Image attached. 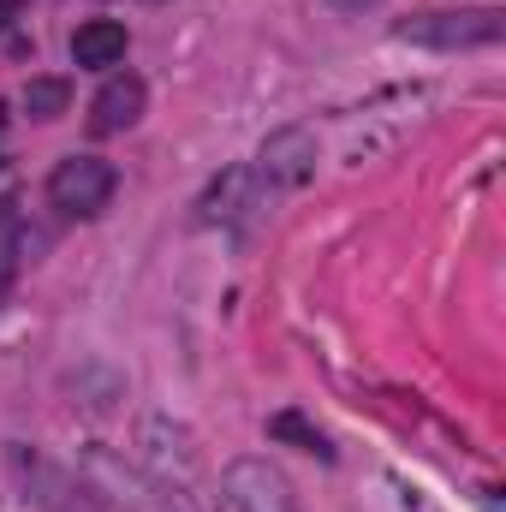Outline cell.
I'll return each instance as SVG.
<instances>
[{"instance_id": "obj_9", "label": "cell", "mask_w": 506, "mask_h": 512, "mask_svg": "<svg viewBox=\"0 0 506 512\" xmlns=\"http://www.w3.org/2000/svg\"><path fill=\"white\" fill-rule=\"evenodd\" d=\"M268 435L274 441H292L298 453H316V459H334V447H328V435L310 423V417H298V411H274L268 417Z\"/></svg>"}, {"instance_id": "obj_2", "label": "cell", "mask_w": 506, "mask_h": 512, "mask_svg": "<svg viewBox=\"0 0 506 512\" xmlns=\"http://www.w3.org/2000/svg\"><path fill=\"white\" fill-rule=\"evenodd\" d=\"M143 459L155 465V483L167 495H197L203 459H197V441L173 417H143Z\"/></svg>"}, {"instance_id": "obj_14", "label": "cell", "mask_w": 506, "mask_h": 512, "mask_svg": "<svg viewBox=\"0 0 506 512\" xmlns=\"http://www.w3.org/2000/svg\"><path fill=\"white\" fill-rule=\"evenodd\" d=\"M0 126H6V108H0Z\"/></svg>"}, {"instance_id": "obj_4", "label": "cell", "mask_w": 506, "mask_h": 512, "mask_svg": "<svg viewBox=\"0 0 506 512\" xmlns=\"http://www.w3.org/2000/svg\"><path fill=\"white\" fill-rule=\"evenodd\" d=\"M399 36L423 48H483L501 36V12H429V18H405Z\"/></svg>"}, {"instance_id": "obj_11", "label": "cell", "mask_w": 506, "mask_h": 512, "mask_svg": "<svg viewBox=\"0 0 506 512\" xmlns=\"http://www.w3.org/2000/svg\"><path fill=\"white\" fill-rule=\"evenodd\" d=\"M18 245H24L18 203H12V197H0V298H6V286H12V274H18Z\"/></svg>"}, {"instance_id": "obj_7", "label": "cell", "mask_w": 506, "mask_h": 512, "mask_svg": "<svg viewBox=\"0 0 506 512\" xmlns=\"http://www.w3.org/2000/svg\"><path fill=\"white\" fill-rule=\"evenodd\" d=\"M203 221H245L251 209H262V179L251 167H227L209 191H203Z\"/></svg>"}, {"instance_id": "obj_1", "label": "cell", "mask_w": 506, "mask_h": 512, "mask_svg": "<svg viewBox=\"0 0 506 512\" xmlns=\"http://www.w3.org/2000/svg\"><path fill=\"white\" fill-rule=\"evenodd\" d=\"M114 185H120V173H114L102 155H66V161L48 173V203H54L60 215L96 221V215L114 203Z\"/></svg>"}, {"instance_id": "obj_5", "label": "cell", "mask_w": 506, "mask_h": 512, "mask_svg": "<svg viewBox=\"0 0 506 512\" xmlns=\"http://www.w3.org/2000/svg\"><path fill=\"white\" fill-rule=\"evenodd\" d=\"M310 173H316V137L304 126H286V131H274V137H262L256 179H268V185H304Z\"/></svg>"}, {"instance_id": "obj_12", "label": "cell", "mask_w": 506, "mask_h": 512, "mask_svg": "<svg viewBox=\"0 0 506 512\" xmlns=\"http://www.w3.org/2000/svg\"><path fill=\"white\" fill-rule=\"evenodd\" d=\"M12 18H18V0H0V30H6Z\"/></svg>"}, {"instance_id": "obj_3", "label": "cell", "mask_w": 506, "mask_h": 512, "mask_svg": "<svg viewBox=\"0 0 506 512\" xmlns=\"http://www.w3.org/2000/svg\"><path fill=\"white\" fill-rule=\"evenodd\" d=\"M221 501H227V512H304L292 483L268 459H233L221 471Z\"/></svg>"}, {"instance_id": "obj_6", "label": "cell", "mask_w": 506, "mask_h": 512, "mask_svg": "<svg viewBox=\"0 0 506 512\" xmlns=\"http://www.w3.org/2000/svg\"><path fill=\"white\" fill-rule=\"evenodd\" d=\"M143 108H149V90H143V78L120 72V78H108V84H102V96L90 102V131H96V137L131 131L137 120H143Z\"/></svg>"}, {"instance_id": "obj_13", "label": "cell", "mask_w": 506, "mask_h": 512, "mask_svg": "<svg viewBox=\"0 0 506 512\" xmlns=\"http://www.w3.org/2000/svg\"><path fill=\"white\" fill-rule=\"evenodd\" d=\"M328 6H340V12H364L370 0H328Z\"/></svg>"}, {"instance_id": "obj_10", "label": "cell", "mask_w": 506, "mask_h": 512, "mask_svg": "<svg viewBox=\"0 0 506 512\" xmlns=\"http://www.w3.org/2000/svg\"><path fill=\"white\" fill-rule=\"evenodd\" d=\"M72 108V84L66 78H30L24 84V114L30 120H60Z\"/></svg>"}, {"instance_id": "obj_8", "label": "cell", "mask_w": 506, "mask_h": 512, "mask_svg": "<svg viewBox=\"0 0 506 512\" xmlns=\"http://www.w3.org/2000/svg\"><path fill=\"white\" fill-rule=\"evenodd\" d=\"M131 48L126 24L120 18H84L78 30H72V60L84 66V72H108V66H120Z\"/></svg>"}]
</instances>
